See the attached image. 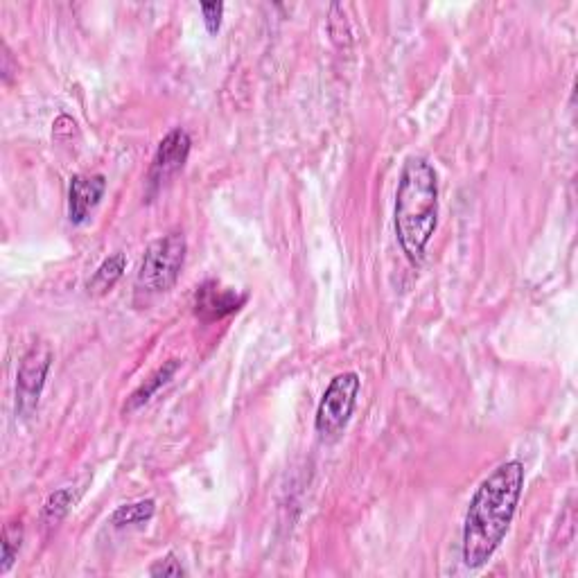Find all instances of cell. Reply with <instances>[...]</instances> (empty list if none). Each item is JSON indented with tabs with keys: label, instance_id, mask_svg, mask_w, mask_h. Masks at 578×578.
I'll list each match as a JSON object with an SVG mask.
<instances>
[{
	"label": "cell",
	"instance_id": "16",
	"mask_svg": "<svg viewBox=\"0 0 578 578\" xmlns=\"http://www.w3.org/2000/svg\"><path fill=\"white\" fill-rule=\"evenodd\" d=\"M10 64H12V52L7 46H3V77H5V82H10L12 75H14Z\"/></svg>",
	"mask_w": 578,
	"mask_h": 578
},
{
	"label": "cell",
	"instance_id": "3",
	"mask_svg": "<svg viewBox=\"0 0 578 578\" xmlns=\"http://www.w3.org/2000/svg\"><path fill=\"white\" fill-rule=\"evenodd\" d=\"M188 242L181 231H172L163 238L154 240L140 260L136 274V294L152 299L156 294H165L177 285L183 262H186Z\"/></svg>",
	"mask_w": 578,
	"mask_h": 578
},
{
	"label": "cell",
	"instance_id": "12",
	"mask_svg": "<svg viewBox=\"0 0 578 578\" xmlns=\"http://www.w3.org/2000/svg\"><path fill=\"white\" fill-rule=\"evenodd\" d=\"M73 502H75L73 488H61V490H57V493H52V495L48 497L46 506H43V513H41L43 524H46L48 529L57 527V524L68 515V511H70V506H73Z\"/></svg>",
	"mask_w": 578,
	"mask_h": 578
},
{
	"label": "cell",
	"instance_id": "8",
	"mask_svg": "<svg viewBox=\"0 0 578 578\" xmlns=\"http://www.w3.org/2000/svg\"><path fill=\"white\" fill-rule=\"evenodd\" d=\"M107 190V179L102 174H75L68 188V217L75 226L89 220L91 210L100 204Z\"/></svg>",
	"mask_w": 578,
	"mask_h": 578
},
{
	"label": "cell",
	"instance_id": "1",
	"mask_svg": "<svg viewBox=\"0 0 578 578\" xmlns=\"http://www.w3.org/2000/svg\"><path fill=\"white\" fill-rule=\"evenodd\" d=\"M524 488V466L506 461L481 481L470 499L463 522V565L477 572L502 545L509 533Z\"/></svg>",
	"mask_w": 578,
	"mask_h": 578
},
{
	"label": "cell",
	"instance_id": "15",
	"mask_svg": "<svg viewBox=\"0 0 578 578\" xmlns=\"http://www.w3.org/2000/svg\"><path fill=\"white\" fill-rule=\"evenodd\" d=\"M201 14H204L206 30L210 34H217L222 28V14H224V3H201Z\"/></svg>",
	"mask_w": 578,
	"mask_h": 578
},
{
	"label": "cell",
	"instance_id": "5",
	"mask_svg": "<svg viewBox=\"0 0 578 578\" xmlns=\"http://www.w3.org/2000/svg\"><path fill=\"white\" fill-rule=\"evenodd\" d=\"M52 359L55 353L48 341H34L28 353L21 357L19 371H16V414L19 416L30 418L37 411Z\"/></svg>",
	"mask_w": 578,
	"mask_h": 578
},
{
	"label": "cell",
	"instance_id": "2",
	"mask_svg": "<svg viewBox=\"0 0 578 578\" xmlns=\"http://www.w3.org/2000/svg\"><path fill=\"white\" fill-rule=\"evenodd\" d=\"M439 224V174L425 156H409L400 170L393 226L409 262L420 265Z\"/></svg>",
	"mask_w": 578,
	"mask_h": 578
},
{
	"label": "cell",
	"instance_id": "4",
	"mask_svg": "<svg viewBox=\"0 0 578 578\" xmlns=\"http://www.w3.org/2000/svg\"><path fill=\"white\" fill-rule=\"evenodd\" d=\"M359 389H362V380L355 371L339 373L337 378H332L319 402L317 418H314V427L321 439H335L344 432L357 407Z\"/></svg>",
	"mask_w": 578,
	"mask_h": 578
},
{
	"label": "cell",
	"instance_id": "9",
	"mask_svg": "<svg viewBox=\"0 0 578 578\" xmlns=\"http://www.w3.org/2000/svg\"><path fill=\"white\" fill-rule=\"evenodd\" d=\"M177 369H179L177 359H170V362H165L161 369H156V373L152 375L150 380H145L134 393H131V396L127 398V405L122 407V411H125V414H131V411H136L143 405H147V402L156 396V391L165 387V384L174 378Z\"/></svg>",
	"mask_w": 578,
	"mask_h": 578
},
{
	"label": "cell",
	"instance_id": "11",
	"mask_svg": "<svg viewBox=\"0 0 578 578\" xmlns=\"http://www.w3.org/2000/svg\"><path fill=\"white\" fill-rule=\"evenodd\" d=\"M125 267H127L125 253H113V256H109L102 262L100 269L95 271V276L89 280V292L107 294L109 289L122 278V274H125Z\"/></svg>",
	"mask_w": 578,
	"mask_h": 578
},
{
	"label": "cell",
	"instance_id": "13",
	"mask_svg": "<svg viewBox=\"0 0 578 578\" xmlns=\"http://www.w3.org/2000/svg\"><path fill=\"white\" fill-rule=\"evenodd\" d=\"M23 538H25V531H23L21 520L5 524L3 527V563H0V574H7L12 569L14 560L23 547Z\"/></svg>",
	"mask_w": 578,
	"mask_h": 578
},
{
	"label": "cell",
	"instance_id": "10",
	"mask_svg": "<svg viewBox=\"0 0 578 578\" xmlns=\"http://www.w3.org/2000/svg\"><path fill=\"white\" fill-rule=\"evenodd\" d=\"M156 513V502L154 499H140V502L122 504L116 511L111 513V524L116 529L125 527H136V524H147Z\"/></svg>",
	"mask_w": 578,
	"mask_h": 578
},
{
	"label": "cell",
	"instance_id": "14",
	"mask_svg": "<svg viewBox=\"0 0 578 578\" xmlns=\"http://www.w3.org/2000/svg\"><path fill=\"white\" fill-rule=\"evenodd\" d=\"M150 576H186V569H183L181 560L168 554L161 560H156V563L150 567Z\"/></svg>",
	"mask_w": 578,
	"mask_h": 578
},
{
	"label": "cell",
	"instance_id": "6",
	"mask_svg": "<svg viewBox=\"0 0 578 578\" xmlns=\"http://www.w3.org/2000/svg\"><path fill=\"white\" fill-rule=\"evenodd\" d=\"M192 140L186 129H172L168 136H165L159 147H156V154L150 165V172H147V186H150V195L159 192L163 186L177 177V174L186 168L188 156H190Z\"/></svg>",
	"mask_w": 578,
	"mask_h": 578
},
{
	"label": "cell",
	"instance_id": "7",
	"mask_svg": "<svg viewBox=\"0 0 578 578\" xmlns=\"http://www.w3.org/2000/svg\"><path fill=\"white\" fill-rule=\"evenodd\" d=\"M249 301L247 292H238L233 287H224L217 280H206L204 285L197 287L195 301H192V310L197 317L206 323L220 321L231 317L238 312L244 303Z\"/></svg>",
	"mask_w": 578,
	"mask_h": 578
}]
</instances>
